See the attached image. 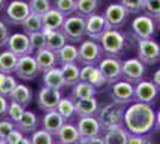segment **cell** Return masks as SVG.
<instances>
[{"instance_id":"6da1fadb","label":"cell","mask_w":160,"mask_h":144,"mask_svg":"<svg viewBox=\"0 0 160 144\" xmlns=\"http://www.w3.org/2000/svg\"><path fill=\"white\" fill-rule=\"evenodd\" d=\"M155 112L151 104L134 102L127 107L123 126L132 135H146L155 126Z\"/></svg>"},{"instance_id":"7a4b0ae2","label":"cell","mask_w":160,"mask_h":144,"mask_svg":"<svg viewBox=\"0 0 160 144\" xmlns=\"http://www.w3.org/2000/svg\"><path fill=\"white\" fill-rule=\"evenodd\" d=\"M100 46L107 56L120 58L127 49V37L118 29H109L100 37Z\"/></svg>"},{"instance_id":"3957f363","label":"cell","mask_w":160,"mask_h":144,"mask_svg":"<svg viewBox=\"0 0 160 144\" xmlns=\"http://www.w3.org/2000/svg\"><path fill=\"white\" fill-rule=\"evenodd\" d=\"M127 106L123 103L111 102L104 106L97 113V119L99 121L102 129L107 130L112 126H123L124 121V113Z\"/></svg>"},{"instance_id":"277c9868","label":"cell","mask_w":160,"mask_h":144,"mask_svg":"<svg viewBox=\"0 0 160 144\" xmlns=\"http://www.w3.org/2000/svg\"><path fill=\"white\" fill-rule=\"evenodd\" d=\"M61 31L67 39V42L79 43L86 36V18L78 14L68 16L65 18Z\"/></svg>"},{"instance_id":"5b68a950","label":"cell","mask_w":160,"mask_h":144,"mask_svg":"<svg viewBox=\"0 0 160 144\" xmlns=\"http://www.w3.org/2000/svg\"><path fill=\"white\" fill-rule=\"evenodd\" d=\"M79 49V55H78V62H80L82 66L84 65H94L97 66L103 59V48L99 43L94 40H86L84 41Z\"/></svg>"},{"instance_id":"8992f818","label":"cell","mask_w":160,"mask_h":144,"mask_svg":"<svg viewBox=\"0 0 160 144\" xmlns=\"http://www.w3.org/2000/svg\"><path fill=\"white\" fill-rule=\"evenodd\" d=\"M29 14H30V8L28 3L23 0H12L6 6L4 18L7 24L22 25Z\"/></svg>"},{"instance_id":"52a82bcc","label":"cell","mask_w":160,"mask_h":144,"mask_svg":"<svg viewBox=\"0 0 160 144\" xmlns=\"http://www.w3.org/2000/svg\"><path fill=\"white\" fill-rule=\"evenodd\" d=\"M146 66L139 58H130L122 62V78L123 81L138 84L143 79Z\"/></svg>"},{"instance_id":"ba28073f","label":"cell","mask_w":160,"mask_h":144,"mask_svg":"<svg viewBox=\"0 0 160 144\" xmlns=\"http://www.w3.org/2000/svg\"><path fill=\"white\" fill-rule=\"evenodd\" d=\"M139 59L145 65H155L160 61V45L153 39L139 40Z\"/></svg>"},{"instance_id":"9c48e42d","label":"cell","mask_w":160,"mask_h":144,"mask_svg":"<svg viewBox=\"0 0 160 144\" xmlns=\"http://www.w3.org/2000/svg\"><path fill=\"white\" fill-rule=\"evenodd\" d=\"M100 72L105 78V82L109 84L118 82L122 78V61L120 58L105 56L98 64Z\"/></svg>"},{"instance_id":"30bf717a","label":"cell","mask_w":160,"mask_h":144,"mask_svg":"<svg viewBox=\"0 0 160 144\" xmlns=\"http://www.w3.org/2000/svg\"><path fill=\"white\" fill-rule=\"evenodd\" d=\"M155 21L147 14H139L132 22L133 35L138 40L152 39L155 33Z\"/></svg>"},{"instance_id":"8fae6325","label":"cell","mask_w":160,"mask_h":144,"mask_svg":"<svg viewBox=\"0 0 160 144\" xmlns=\"http://www.w3.org/2000/svg\"><path fill=\"white\" fill-rule=\"evenodd\" d=\"M103 16L109 25V29H118L126 24L129 12L120 3H112L105 8Z\"/></svg>"},{"instance_id":"7c38bea8","label":"cell","mask_w":160,"mask_h":144,"mask_svg":"<svg viewBox=\"0 0 160 144\" xmlns=\"http://www.w3.org/2000/svg\"><path fill=\"white\" fill-rule=\"evenodd\" d=\"M14 73L19 79H23V81H31L33 78H36L40 73V70L35 56L29 54L18 58Z\"/></svg>"},{"instance_id":"4fadbf2b","label":"cell","mask_w":160,"mask_h":144,"mask_svg":"<svg viewBox=\"0 0 160 144\" xmlns=\"http://www.w3.org/2000/svg\"><path fill=\"white\" fill-rule=\"evenodd\" d=\"M61 91L56 89H52L48 87H42L37 94L36 102L41 110L43 112H50V110L56 109L58 103L61 100Z\"/></svg>"},{"instance_id":"5bb4252c","label":"cell","mask_w":160,"mask_h":144,"mask_svg":"<svg viewBox=\"0 0 160 144\" xmlns=\"http://www.w3.org/2000/svg\"><path fill=\"white\" fill-rule=\"evenodd\" d=\"M6 47L10 52H12L18 58L31 54L33 52L31 43H30L29 35L23 34V33H14V34L10 35L8 41L6 43Z\"/></svg>"},{"instance_id":"9a60e30c","label":"cell","mask_w":160,"mask_h":144,"mask_svg":"<svg viewBox=\"0 0 160 144\" xmlns=\"http://www.w3.org/2000/svg\"><path fill=\"white\" fill-rule=\"evenodd\" d=\"M111 99L113 102L128 103L135 101V85L127 81H118L113 83L111 88Z\"/></svg>"},{"instance_id":"2e32d148","label":"cell","mask_w":160,"mask_h":144,"mask_svg":"<svg viewBox=\"0 0 160 144\" xmlns=\"http://www.w3.org/2000/svg\"><path fill=\"white\" fill-rule=\"evenodd\" d=\"M77 127L80 135V143L91 139V138L98 137L102 131L99 121L97 117H82L78 120Z\"/></svg>"},{"instance_id":"e0dca14e","label":"cell","mask_w":160,"mask_h":144,"mask_svg":"<svg viewBox=\"0 0 160 144\" xmlns=\"http://www.w3.org/2000/svg\"><path fill=\"white\" fill-rule=\"evenodd\" d=\"M159 89L151 81H141L135 85V102L153 104Z\"/></svg>"},{"instance_id":"ac0fdd59","label":"cell","mask_w":160,"mask_h":144,"mask_svg":"<svg viewBox=\"0 0 160 144\" xmlns=\"http://www.w3.org/2000/svg\"><path fill=\"white\" fill-rule=\"evenodd\" d=\"M107 30H109V25L103 14L94 13L86 18V36L90 40L99 41Z\"/></svg>"},{"instance_id":"d6986e66","label":"cell","mask_w":160,"mask_h":144,"mask_svg":"<svg viewBox=\"0 0 160 144\" xmlns=\"http://www.w3.org/2000/svg\"><path fill=\"white\" fill-rule=\"evenodd\" d=\"M80 82L90 83L94 88H100L105 84V78L103 77L98 65H84L80 69Z\"/></svg>"},{"instance_id":"ffe728a7","label":"cell","mask_w":160,"mask_h":144,"mask_svg":"<svg viewBox=\"0 0 160 144\" xmlns=\"http://www.w3.org/2000/svg\"><path fill=\"white\" fill-rule=\"evenodd\" d=\"M65 123H66V120L61 117L56 109L46 112V114L42 118V127H43V130H46L53 136L58 135L59 130L62 127V125Z\"/></svg>"},{"instance_id":"44dd1931","label":"cell","mask_w":160,"mask_h":144,"mask_svg":"<svg viewBox=\"0 0 160 144\" xmlns=\"http://www.w3.org/2000/svg\"><path fill=\"white\" fill-rule=\"evenodd\" d=\"M35 59H36L40 72H43V73L47 72L48 70L55 67L58 64L56 54L48 48H43L41 51H37L35 54Z\"/></svg>"},{"instance_id":"7402d4cb","label":"cell","mask_w":160,"mask_h":144,"mask_svg":"<svg viewBox=\"0 0 160 144\" xmlns=\"http://www.w3.org/2000/svg\"><path fill=\"white\" fill-rule=\"evenodd\" d=\"M38 126L40 120L31 110H25L20 120L16 124V129H18L23 135H31L36 130H38Z\"/></svg>"},{"instance_id":"603a6c76","label":"cell","mask_w":160,"mask_h":144,"mask_svg":"<svg viewBox=\"0 0 160 144\" xmlns=\"http://www.w3.org/2000/svg\"><path fill=\"white\" fill-rule=\"evenodd\" d=\"M75 103V114L78 117H94L98 113V102L96 96L88 99H81L74 101Z\"/></svg>"},{"instance_id":"cb8c5ba5","label":"cell","mask_w":160,"mask_h":144,"mask_svg":"<svg viewBox=\"0 0 160 144\" xmlns=\"http://www.w3.org/2000/svg\"><path fill=\"white\" fill-rule=\"evenodd\" d=\"M56 137L60 143L63 144H80V135L77 125L71 123H65L62 125Z\"/></svg>"},{"instance_id":"d4e9b609","label":"cell","mask_w":160,"mask_h":144,"mask_svg":"<svg viewBox=\"0 0 160 144\" xmlns=\"http://www.w3.org/2000/svg\"><path fill=\"white\" fill-rule=\"evenodd\" d=\"M65 16L59 12L56 8H50L44 16H42V23H43V30L52 31V30H60L63 22Z\"/></svg>"},{"instance_id":"484cf974","label":"cell","mask_w":160,"mask_h":144,"mask_svg":"<svg viewBox=\"0 0 160 144\" xmlns=\"http://www.w3.org/2000/svg\"><path fill=\"white\" fill-rule=\"evenodd\" d=\"M129 132L124 126H112L105 130L104 143L105 144H127Z\"/></svg>"},{"instance_id":"4316f807","label":"cell","mask_w":160,"mask_h":144,"mask_svg":"<svg viewBox=\"0 0 160 144\" xmlns=\"http://www.w3.org/2000/svg\"><path fill=\"white\" fill-rule=\"evenodd\" d=\"M43 84L44 87L52 88V89L61 90L65 88V81H63V76L61 67H53V69L48 70L47 72L43 73Z\"/></svg>"},{"instance_id":"83f0119b","label":"cell","mask_w":160,"mask_h":144,"mask_svg":"<svg viewBox=\"0 0 160 144\" xmlns=\"http://www.w3.org/2000/svg\"><path fill=\"white\" fill-rule=\"evenodd\" d=\"M55 54H56V58H58V62L60 64L61 66L67 65V64H77L78 55H79V49L74 43H66Z\"/></svg>"},{"instance_id":"f1b7e54d","label":"cell","mask_w":160,"mask_h":144,"mask_svg":"<svg viewBox=\"0 0 160 144\" xmlns=\"http://www.w3.org/2000/svg\"><path fill=\"white\" fill-rule=\"evenodd\" d=\"M10 99L16 101L17 103L22 104L24 108H27L28 106L31 103V101H32V91H31V89L28 85L19 83V84L16 85L13 91L11 93Z\"/></svg>"},{"instance_id":"f546056e","label":"cell","mask_w":160,"mask_h":144,"mask_svg":"<svg viewBox=\"0 0 160 144\" xmlns=\"http://www.w3.org/2000/svg\"><path fill=\"white\" fill-rule=\"evenodd\" d=\"M43 31L47 36V48L53 51L54 53L59 52L67 43V39L65 37L63 33L61 31V29L60 30H52V31L43 30Z\"/></svg>"},{"instance_id":"4dcf8cb0","label":"cell","mask_w":160,"mask_h":144,"mask_svg":"<svg viewBox=\"0 0 160 144\" xmlns=\"http://www.w3.org/2000/svg\"><path fill=\"white\" fill-rule=\"evenodd\" d=\"M18 62V56L10 52L8 49L0 53V72L5 75H11L16 71V66Z\"/></svg>"},{"instance_id":"1f68e13d","label":"cell","mask_w":160,"mask_h":144,"mask_svg":"<svg viewBox=\"0 0 160 144\" xmlns=\"http://www.w3.org/2000/svg\"><path fill=\"white\" fill-rule=\"evenodd\" d=\"M65 87H74L80 82V67L77 64H67L61 66Z\"/></svg>"},{"instance_id":"d6a6232c","label":"cell","mask_w":160,"mask_h":144,"mask_svg":"<svg viewBox=\"0 0 160 144\" xmlns=\"http://www.w3.org/2000/svg\"><path fill=\"white\" fill-rule=\"evenodd\" d=\"M96 93H97V88H94L90 83L79 82L73 87L71 97L74 101H77V100H81V99L93 97V96H96Z\"/></svg>"},{"instance_id":"836d02e7","label":"cell","mask_w":160,"mask_h":144,"mask_svg":"<svg viewBox=\"0 0 160 144\" xmlns=\"http://www.w3.org/2000/svg\"><path fill=\"white\" fill-rule=\"evenodd\" d=\"M56 110L65 120H69L75 115V103L72 97H61Z\"/></svg>"},{"instance_id":"e575fe53","label":"cell","mask_w":160,"mask_h":144,"mask_svg":"<svg viewBox=\"0 0 160 144\" xmlns=\"http://www.w3.org/2000/svg\"><path fill=\"white\" fill-rule=\"evenodd\" d=\"M99 5V0H77V11L75 13L87 18L96 13Z\"/></svg>"},{"instance_id":"d590c367","label":"cell","mask_w":160,"mask_h":144,"mask_svg":"<svg viewBox=\"0 0 160 144\" xmlns=\"http://www.w3.org/2000/svg\"><path fill=\"white\" fill-rule=\"evenodd\" d=\"M22 28L24 30V34L27 35H31L33 33H37V31H42L43 30L42 17L30 13L27 17V19L23 22Z\"/></svg>"},{"instance_id":"8d00e7d4","label":"cell","mask_w":160,"mask_h":144,"mask_svg":"<svg viewBox=\"0 0 160 144\" xmlns=\"http://www.w3.org/2000/svg\"><path fill=\"white\" fill-rule=\"evenodd\" d=\"M29 8L30 13L36 14V16H44L50 8H53V5L50 0H29Z\"/></svg>"},{"instance_id":"74e56055","label":"cell","mask_w":160,"mask_h":144,"mask_svg":"<svg viewBox=\"0 0 160 144\" xmlns=\"http://www.w3.org/2000/svg\"><path fill=\"white\" fill-rule=\"evenodd\" d=\"M54 8L65 17L72 16L77 11V0H54Z\"/></svg>"},{"instance_id":"f35d334b","label":"cell","mask_w":160,"mask_h":144,"mask_svg":"<svg viewBox=\"0 0 160 144\" xmlns=\"http://www.w3.org/2000/svg\"><path fill=\"white\" fill-rule=\"evenodd\" d=\"M24 112H25V108L22 104L17 103L13 100H11L8 102V108H7V112H6L7 119L11 120L16 125L20 120V118L23 117Z\"/></svg>"},{"instance_id":"ab89813d","label":"cell","mask_w":160,"mask_h":144,"mask_svg":"<svg viewBox=\"0 0 160 144\" xmlns=\"http://www.w3.org/2000/svg\"><path fill=\"white\" fill-rule=\"evenodd\" d=\"M30 141H31V144H55L53 135H50L43 129L36 130L33 133H31Z\"/></svg>"},{"instance_id":"60d3db41","label":"cell","mask_w":160,"mask_h":144,"mask_svg":"<svg viewBox=\"0 0 160 144\" xmlns=\"http://www.w3.org/2000/svg\"><path fill=\"white\" fill-rule=\"evenodd\" d=\"M29 39H30L32 51L37 52V51H41L43 48H47V36H46L43 30L29 35Z\"/></svg>"},{"instance_id":"b9f144b4","label":"cell","mask_w":160,"mask_h":144,"mask_svg":"<svg viewBox=\"0 0 160 144\" xmlns=\"http://www.w3.org/2000/svg\"><path fill=\"white\" fill-rule=\"evenodd\" d=\"M143 12L155 19L160 14V0H143Z\"/></svg>"},{"instance_id":"7bdbcfd3","label":"cell","mask_w":160,"mask_h":144,"mask_svg":"<svg viewBox=\"0 0 160 144\" xmlns=\"http://www.w3.org/2000/svg\"><path fill=\"white\" fill-rule=\"evenodd\" d=\"M17 84L18 83H17V81H16V78H14L13 76L6 75L5 81L0 85V95L5 96V97H10L11 93L13 91V89L16 88Z\"/></svg>"},{"instance_id":"ee69618b","label":"cell","mask_w":160,"mask_h":144,"mask_svg":"<svg viewBox=\"0 0 160 144\" xmlns=\"http://www.w3.org/2000/svg\"><path fill=\"white\" fill-rule=\"evenodd\" d=\"M121 5H123L129 14H138L143 11V0H121Z\"/></svg>"},{"instance_id":"f6af8a7d","label":"cell","mask_w":160,"mask_h":144,"mask_svg":"<svg viewBox=\"0 0 160 144\" xmlns=\"http://www.w3.org/2000/svg\"><path fill=\"white\" fill-rule=\"evenodd\" d=\"M127 144H154V142L148 133H146V135H132V133H129Z\"/></svg>"},{"instance_id":"bcb514c9","label":"cell","mask_w":160,"mask_h":144,"mask_svg":"<svg viewBox=\"0 0 160 144\" xmlns=\"http://www.w3.org/2000/svg\"><path fill=\"white\" fill-rule=\"evenodd\" d=\"M13 129H16V125L11 120H8L7 118L6 119H0V141L6 139L8 133Z\"/></svg>"},{"instance_id":"7dc6e473","label":"cell","mask_w":160,"mask_h":144,"mask_svg":"<svg viewBox=\"0 0 160 144\" xmlns=\"http://www.w3.org/2000/svg\"><path fill=\"white\" fill-rule=\"evenodd\" d=\"M10 35H11V33H10V28L7 27V24L5 23V22L0 19V48H2L6 46Z\"/></svg>"},{"instance_id":"c3c4849f","label":"cell","mask_w":160,"mask_h":144,"mask_svg":"<svg viewBox=\"0 0 160 144\" xmlns=\"http://www.w3.org/2000/svg\"><path fill=\"white\" fill-rule=\"evenodd\" d=\"M23 138H24V135L18 129H13V130L8 133V136L6 137L5 141L8 144H18Z\"/></svg>"},{"instance_id":"681fc988","label":"cell","mask_w":160,"mask_h":144,"mask_svg":"<svg viewBox=\"0 0 160 144\" xmlns=\"http://www.w3.org/2000/svg\"><path fill=\"white\" fill-rule=\"evenodd\" d=\"M8 108V101L5 96L0 95V117L5 115Z\"/></svg>"},{"instance_id":"f907efd6","label":"cell","mask_w":160,"mask_h":144,"mask_svg":"<svg viewBox=\"0 0 160 144\" xmlns=\"http://www.w3.org/2000/svg\"><path fill=\"white\" fill-rule=\"evenodd\" d=\"M80 144H105L104 143V139L103 137H94V138H91V139H87V141H84V142H81Z\"/></svg>"},{"instance_id":"816d5d0a","label":"cell","mask_w":160,"mask_h":144,"mask_svg":"<svg viewBox=\"0 0 160 144\" xmlns=\"http://www.w3.org/2000/svg\"><path fill=\"white\" fill-rule=\"evenodd\" d=\"M152 82L157 85L158 89H160V69H158L153 73V79H152Z\"/></svg>"},{"instance_id":"f5cc1de1","label":"cell","mask_w":160,"mask_h":144,"mask_svg":"<svg viewBox=\"0 0 160 144\" xmlns=\"http://www.w3.org/2000/svg\"><path fill=\"white\" fill-rule=\"evenodd\" d=\"M155 126L160 130V110L155 114Z\"/></svg>"},{"instance_id":"db71d44e","label":"cell","mask_w":160,"mask_h":144,"mask_svg":"<svg viewBox=\"0 0 160 144\" xmlns=\"http://www.w3.org/2000/svg\"><path fill=\"white\" fill-rule=\"evenodd\" d=\"M18 144H31V141H30V138H28V137H24L22 141H20Z\"/></svg>"},{"instance_id":"11a10c76","label":"cell","mask_w":160,"mask_h":144,"mask_svg":"<svg viewBox=\"0 0 160 144\" xmlns=\"http://www.w3.org/2000/svg\"><path fill=\"white\" fill-rule=\"evenodd\" d=\"M5 5H6V0H0V11L4 10Z\"/></svg>"},{"instance_id":"9f6ffc18","label":"cell","mask_w":160,"mask_h":144,"mask_svg":"<svg viewBox=\"0 0 160 144\" xmlns=\"http://www.w3.org/2000/svg\"><path fill=\"white\" fill-rule=\"evenodd\" d=\"M155 25H157V27L160 29V14L158 16V17H157V18H155Z\"/></svg>"},{"instance_id":"6f0895ef","label":"cell","mask_w":160,"mask_h":144,"mask_svg":"<svg viewBox=\"0 0 160 144\" xmlns=\"http://www.w3.org/2000/svg\"><path fill=\"white\" fill-rule=\"evenodd\" d=\"M0 144H8V143H7L5 139H1V141H0Z\"/></svg>"},{"instance_id":"680465c9","label":"cell","mask_w":160,"mask_h":144,"mask_svg":"<svg viewBox=\"0 0 160 144\" xmlns=\"http://www.w3.org/2000/svg\"><path fill=\"white\" fill-rule=\"evenodd\" d=\"M55 144H63V143H60V142H59V143H55Z\"/></svg>"}]
</instances>
